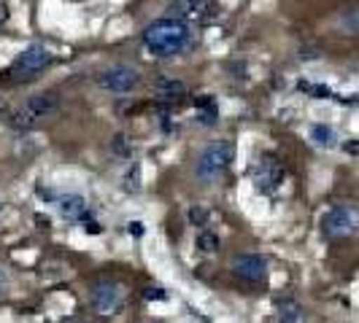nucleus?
<instances>
[{
    "label": "nucleus",
    "instance_id": "f257e3e1",
    "mask_svg": "<svg viewBox=\"0 0 359 323\" xmlns=\"http://www.w3.org/2000/svg\"><path fill=\"white\" fill-rule=\"evenodd\" d=\"M144 43L146 49L157 57H173L192 43V30L187 22L176 17L157 19L144 30Z\"/></svg>",
    "mask_w": 359,
    "mask_h": 323
},
{
    "label": "nucleus",
    "instance_id": "f03ea898",
    "mask_svg": "<svg viewBox=\"0 0 359 323\" xmlns=\"http://www.w3.org/2000/svg\"><path fill=\"white\" fill-rule=\"evenodd\" d=\"M233 143L227 141H214L203 148V154L198 157V164H195V173H198L200 180H216L233 162Z\"/></svg>",
    "mask_w": 359,
    "mask_h": 323
},
{
    "label": "nucleus",
    "instance_id": "7ed1b4c3",
    "mask_svg": "<svg viewBox=\"0 0 359 323\" xmlns=\"http://www.w3.org/2000/svg\"><path fill=\"white\" fill-rule=\"evenodd\" d=\"M359 229V208L357 205H335L322 215V234L330 240L351 237Z\"/></svg>",
    "mask_w": 359,
    "mask_h": 323
},
{
    "label": "nucleus",
    "instance_id": "20e7f679",
    "mask_svg": "<svg viewBox=\"0 0 359 323\" xmlns=\"http://www.w3.org/2000/svg\"><path fill=\"white\" fill-rule=\"evenodd\" d=\"M287 178V170H284V164L276 159V157H259V162L252 167V180H254V189L259 192V194H265V197H273L278 189H281V183Z\"/></svg>",
    "mask_w": 359,
    "mask_h": 323
},
{
    "label": "nucleus",
    "instance_id": "39448f33",
    "mask_svg": "<svg viewBox=\"0 0 359 323\" xmlns=\"http://www.w3.org/2000/svg\"><path fill=\"white\" fill-rule=\"evenodd\" d=\"M125 288L122 283H116V280H97L95 286H92V307L100 313V315H116V313H122V307H125Z\"/></svg>",
    "mask_w": 359,
    "mask_h": 323
},
{
    "label": "nucleus",
    "instance_id": "423d86ee",
    "mask_svg": "<svg viewBox=\"0 0 359 323\" xmlns=\"http://www.w3.org/2000/svg\"><path fill=\"white\" fill-rule=\"evenodd\" d=\"M49 62H52L49 49H46V46H41V43H36V46H27V49H25V52L19 54L17 59L11 62L8 76H11V78H33V76L43 71Z\"/></svg>",
    "mask_w": 359,
    "mask_h": 323
},
{
    "label": "nucleus",
    "instance_id": "0eeeda50",
    "mask_svg": "<svg viewBox=\"0 0 359 323\" xmlns=\"http://www.w3.org/2000/svg\"><path fill=\"white\" fill-rule=\"evenodd\" d=\"M97 84L108 92L125 94V92H133L141 84V73L135 68H130V65H114V68H108V71L97 76Z\"/></svg>",
    "mask_w": 359,
    "mask_h": 323
},
{
    "label": "nucleus",
    "instance_id": "6e6552de",
    "mask_svg": "<svg viewBox=\"0 0 359 323\" xmlns=\"http://www.w3.org/2000/svg\"><path fill=\"white\" fill-rule=\"evenodd\" d=\"M233 272L246 283H265L268 280V261L257 253H243L233 259Z\"/></svg>",
    "mask_w": 359,
    "mask_h": 323
},
{
    "label": "nucleus",
    "instance_id": "1a4fd4ad",
    "mask_svg": "<svg viewBox=\"0 0 359 323\" xmlns=\"http://www.w3.org/2000/svg\"><path fill=\"white\" fill-rule=\"evenodd\" d=\"M173 14L176 19L187 22H205L214 17V3L211 0H173Z\"/></svg>",
    "mask_w": 359,
    "mask_h": 323
},
{
    "label": "nucleus",
    "instance_id": "9d476101",
    "mask_svg": "<svg viewBox=\"0 0 359 323\" xmlns=\"http://www.w3.org/2000/svg\"><path fill=\"white\" fill-rule=\"evenodd\" d=\"M54 205H57L60 215L68 218V221H81L84 224V218H90V205L79 194H60V197H54Z\"/></svg>",
    "mask_w": 359,
    "mask_h": 323
},
{
    "label": "nucleus",
    "instance_id": "9b49d317",
    "mask_svg": "<svg viewBox=\"0 0 359 323\" xmlns=\"http://www.w3.org/2000/svg\"><path fill=\"white\" fill-rule=\"evenodd\" d=\"M276 318L278 323H306V310L297 299L281 296V299H276Z\"/></svg>",
    "mask_w": 359,
    "mask_h": 323
},
{
    "label": "nucleus",
    "instance_id": "f8f14e48",
    "mask_svg": "<svg viewBox=\"0 0 359 323\" xmlns=\"http://www.w3.org/2000/svg\"><path fill=\"white\" fill-rule=\"evenodd\" d=\"M25 108L41 122L43 116H49L54 108H57V92H41V94H33V97L25 103Z\"/></svg>",
    "mask_w": 359,
    "mask_h": 323
},
{
    "label": "nucleus",
    "instance_id": "ddd939ff",
    "mask_svg": "<svg viewBox=\"0 0 359 323\" xmlns=\"http://www.w3.org/2000/svg\"><path fill=\"white\" fill-rule=\"evenodd\" d=\"M154 94L162 103H176L187 94V87H184V81H176V78H160L154 84Z\"/></svg>",
    "mask_w": 359,
    "mask_h": 323
},
{
    "label": "nucleus",
    "instance_id": "4468645a",
    "mask_svg": "<svg viewBox=\"0 0 359 323\" xmlns=\"http://www.w3.org/2000/svg\"><path fill=\"white\" fill-rule=\"evenodd\" d=\"M195 108H198L200 124H205V127L216 124V119H219V108H216V100L211 97V94H200L198 100H195Z\"/></svg>",
    "mask_w": 359,
    "mask_h": 323
},
{
    "label": "nucleus",
    "instance_id": "2eb2a0df",
    "mask_svg": "<svg viewBox=\"0 0 359 323\" xmlns=\"http://www.w3.org/2000/svg\"><path fill=\"white\" fill-rule=\"evenodd\" d=\"M311 141H313V145H319V148H335L338 145V135H335L332 127L313 124L311 127Z\"/></svg>",
    "mask_w": 359,
    "mask_h": 323
},
{
    "label": "nucleus",
    "instance_id": "dca6fc26",
    "mask_svg": "<svg viewBox=\"0 0 359 323\" xmlns=\"http://www.w3.org/2000/svg\"><path fill=\"white\" fill-rule=\"evenodd\" d=\"M300 89L308 92V94H313V97H319V100H338V103H348V100L338 97L335 92L322 87V84H308V81H300Z\"/></svg>",
    "mask_w": 359,
    "mask_h": 323
},
{
    "label": "nucleus",
    "instance_id": "f3484780",
    "mask_svg": "<svg viewBox=\"0 0 359 323\" xmlns=\"http://www.w3.org/2000/svg\"><path fill=\"white\" fill-rule=\"evenodd\" d=\"M198 248L203 253H216L219 251V237L214 232H208V229H203L198 234Z\"/></svg>",
    "mask_w": 359,
    "mask_h": 323
},
{
    "label": "nucleus",
    "instance_id": "a211bd4d",
    "mask_svg": "<svg viewBox=\"0 0 359 323\" xmlns=\"http://www.w3.org/2000/svg\"><path fill=\"white\" fill-rule=\"evenodd\" d=\"M208 210L205 208H200V205H195V208H189V221H192V227H208Z\"/></svg>",
    "mask_w": 359,
    "mask_h": 323
},
{
    "label": "nucleus",
    "instance_id": "6ab92c4d",
    "mask_svg": "<svg viewBox=\"0 0 359 323\" xmlns=\"http://www.w3.org/2000/svg\"><path fill=\"white\" fill-rule=\"evenodd\" d=\"M138 167H135V164H133V167H130V175H125V189H130V192H138V189H141V183H138Z\"/></svg>",
    "mask_w": 359,
    "mask_h": 323
},
{
    "label": "nucleus",
    "instance_id": "aec40b11",
    "mask_svg": "<svg viewBox=\"0 0 359 323\" xmlns=\"http://www.w3.org/2000/svg\"><path fill=\"white\" fill-rule=\"evenodd\" d=\"M144 299L146 302H165V299H168V294H165L162 288H146Z\"/></svg>",
    "mask_w": 359,
    "mask_h": 323
},
{
    "label": "nucleus",
    "instance_id": "412c9836",
    "mask_svg": "<svg viewBox=\"0 0 359 323\" xmlns=\"http://www.w3.org/2000/svg\"><path fill=\"white\" fill-rule=\"evenodd\" d=\"M114 151H116V154H119V157H130V145H127V141H125V135H116V138H114Z\"/></svg>",
    "mask_w": 359,
    "mask_h": 323
},
{
    "label": "nucleus",
    "instance_id": "4be33fe9",
    "mask_svg": "<svg viewBox=\"0 0 359 323\" xmlns=\"http://www.w3.org/2000/svg\"><path fill=\"white\" fill-rule=\"evenodd\" d=\"M6 291H8V272L0 267V296H3Z\"/></svg>",
    "mask_w": 359,
    "mask_h": 323
},
{
    "label": "nucleus",
    "instance_id": "5701e85b",
    "mask_svg": "<svg viewBox=\"0 0 359 323\" xmlns=\"http://www.w3.org/2000/svg\"><path fill=\"white\" fill-rule=\"evenodd\" d=\"M348 27H351V33H359V8L348 17Z\"/></svg>",
    "mask_w": 359,
    "mask_h": 323
},
{
    "label": "nucleus",
    "instance_id": "b1692460",
    "mask_svg": "<svg viewBox=\"0 0 359 323\" xmlns=\"http://www.w3.org/2000/svg\"><path fill=\"white\" fill-rule=\"evenodd\" d=\"M343 148H346L348 154H359V141H351V143H343Z\"/></svg>",
    "mask_w": 359,
    "mask_h": 323
},
{
    "label": "nucleus",
    "instance_id": "393cba45",
    "mask_svg": "<svg viewBox=\"0 0 359 323\" xmlns=\"http://www.w3.org/2000/svg\"><path fill=\"white\" fill-rule=\"evenodd\" d=\"M130 232L135 234V237H141V232H144V229H141V224H138V221H133V224H130Z\"/></svg>",
    "mask_w": 359,
    "mask_h": 323
},
{
    "label": "nucleus",
    "instance_id": "a878e982",
    "mask_svg": "<svg viewBox=\"0 0 359 323\" xmlns=\"http://www.w3.org/2000/svg\"><path fill=\"white\" fill-rule=\"evenodd\" d=\"M8 110H11V108H8L6 103H3V100H0V119H6V116H8Z\"/></svg>",
    "mask_w": 359,
    "mask_h": 323
},
{
    "label": "nucleus",
    "instance_id": "bb28decb",
    "mask_svg": "<svg viewBox=\"0 0 359 323\" xmlns=\"http://www.w3.org/2000/svg\"><path fill=\"white\" fill-rule=\"evenodd\" d=\"M6 19H8V8H6V6H3V3H0V24H3V22H6Z\"/></svg>",
    "mask_w": 359,
    "mask_h": 323
},
{
    "label": "nucleus",
    "instance_id": "cd10ccee",
    "mask_svg": "<svg viewBox=\"0 0 359 323\" xmlns=\"http://www.w3.org/2000/svg\"><path fill=\"white\" fill-rule=\"evenodd\" d=\"M65 323H95V321H90V318H71V321H65Z\"/></svg>",
    "mask_w": 359,
    "mask_h": 323
}]
</instances>
